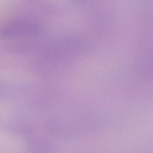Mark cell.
I'll return each instance as SVG.
<instances>
[{
  "mask_svg": "<svg viewBox=\"0 0 153 153\" xmlns=\"http://www.w3.org/2000/svg\"><path fill=\"white\" fill-rule=\"evenodd\" d=\"M38 32L37 25L25 19H15L0 23V38L30 37Z\"/></svg>",
  "mask_w": 153,
  "mask_h": 153,
  "instance_id": "6da1fadb",
  "label": "cell"
}]
</instances>
